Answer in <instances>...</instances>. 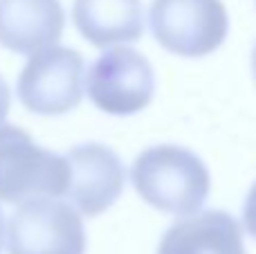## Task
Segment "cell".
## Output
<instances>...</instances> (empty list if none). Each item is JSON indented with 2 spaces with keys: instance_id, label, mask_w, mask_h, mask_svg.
Wrapping results in <instances>:
<instances>
[{
  "instance_id": "obj_1",
  "label": "cell",
  "mask_w": 256,
  "mask_h": 254,
  "mask_svg": "<svg viewBox=\"0 0 256 254\" xmlns=\"http://www.w3.org/2000/svg\"><path fill=\"white\" fill-rule=\"evenodd\" d=\"M130 178L135 192L150 207L173 216L196 214L212 189L204 162L176 144H158L142 151Z\"/></svg>"
},
{
  "instance_id": "obj_2",
  "label": "cell",
  "mask_w": 256,
  "mask_h": 254,
  "mask_svg": "<svg viewBox=\"0 0 256 254\" xmlns=\"http://www.w3.org/2000/svg\"><path fill=\"white\" fill-rule=\"evenodd\" d=\"M68 162L38 146L30 133L12 124L0 126V200L9 205L32 198L66 196Z\"/></svg>"
},
{
  "instance_id": "obj_3",
  "label": "cell",
  "mask_w": 256,
  "mask_h": 254,
  "mask_svg": "<svg viewBox=\"0 0 256 254\" xmlns=\"http://www.w3.org/2000/svg\"><path fill=\"white\" fill-rule=\"evenodd\" d=\"M150 32L164 50L196 58L220 48L230 18L222 0H153Z\"/></svg>"
},
{
  "instance_id": "obj_4",
  "label": "cell",
  "mask_w": 256,
  "mask_h": 254,
  "mask_svg": "<svg viewBox=\"0 0 256 254\" xmlns=\"http://www.w3.org/2000/svg\"><path fill=\"white\" fill-rule=\"evenodd\" d=\"M84 56L76 50L50 45L32 54L18 74V99L36 115H63L84 99Z\"/></svg>"
},
{
  "instance_id": "obj_5",
  "label": "cell",
  "mask_w": 256,
  "mask_h": 254,
  "mask_svg": "<svg viewBox=\"0 0 256 254\" xmlns=\"http://www.w3.org/2000/svg\"><path fill=\"white\" fill-rule=\"evenodd\" d=\"M9 254H86V230L70 205L50 198L25 200L9 218Z\"/></svg>"
},
{
  "instance_id": "obj_6",
  "label": "cell",
  "mask_w": 256,
  "mask_h": 254,
  "mask_svg": "<svg viewBox=\"0 0 256 254\" xmlns=\"http://www.w3.org/2000/svg\"><path fill=\"white\" fill-rule=\"evenodd\" d=\"M153 92V68L144 54L130 48L108 50L90 66L88 94L94 106L108 115H135L148 106Z\"/></svg>"
},
{
  "instance_id": "obj_7",
  "label": "cell",
  "mask_w": 256,
  "mask_h": 254,
  "mask_svg": "<svg viewBox=\"0 0 256 254\" xmlns=\"http://www.w3.org/2000/svg\"><path fill=\"white\" fill-rule=\"evenodd\" d=\"M68 189L66 196L79 207L81 214L97 216L106 212L124 192V164L104 144H81L66 156Z\"/></svg>"
},
{
  "instance_id": "obj_8",
  "label": "cell",
  "mask_w": 256,
  "mask_h": 254,
  "mask_svg": "<svg viewBox=\"0 0 256 254\" xmlns=\"http://www.w3.org/2000/svg\"><path fill=\"white\" fill-rule=\"evenodd\" d=\"M66 27L58 0H0V45L16 54H34L54 45Z\"/></svg>"
},
{
  "instance_id": "obj_9",
  "label": "cell",
  "mask_w": 256,
  "mask_h": 254,
  "mask_svg": "<svg viewBox=\"0 0 256 254\" xmlns=\"http://www.w3.org/2000/svg\"><path fill=\"white\" fill-rule=\"evenodd\" d=\"M158 254H245L243 228L227 212L189 214L164 232Z\"/></svg>"
},
{
  "instance_id": "obj_10",
  "label": "cell",
  "mask_w": 256,
  "mask_h": 254,
  "mask_svg": "<svg viewBox=\"0 0 256 254\" xmlns=\"http://www.w3.org/2000/svg\"><path fill=\"white\" fill-rule=\"evenodd\" d=\"M72 18L79 34L94 48L140 40L144 34L140 0H74Z\"/></svg>"
},
{
  "instance_id": "obj_11",
  "label": "cell",
  "mask_w": 256,
  "mask_h": 254,
  "mask_svg": "<svg viewBox=\"0 0 256 254\" xmlns=\"http://www.w3.org/2000/svg\"><path fill=\"white\" fill-rule=\"evenodd\" d=\"M243 223H245V228H248V232L256 238V182H254V187L250 189L248 200H245V207H243Z\"/></svg>"
},
{
  "instance_id": "obj_12",
  "label": "cell",
  "mask_w": 256,
  "mask_h": 254,
  "mask_svg": "<svg viewBox=\"0 0 256 254\" xmlns=\"http://www.w3.org/2000/svg\"><path fill=\"white\" fill-rule=\"evenodd\" d=\"M9 104H12V94H9V88H7V84H4V79L0 76V124L4 122V117H7V112H9Z\"/></svg>"
},
{
  "instance_id": "obj_13",
  "label": "cell",
  "mask_w": 256,
  "mask_h": 254,
  "mask_svg": "<svg viewBox=\"0 0 256 254\" xmlns=\"http://www.w3.org/2000/svg\"><path fill=\"white\" fill-rule=\"evenodd\" d=\"M2 243H4V216L0 210V252H2Z\"/></svg>"
},
{
  "instance_id": "obj_14",
  "label": "cell",
  "mask_w": 256,
  "mask_h": 254,
  "mask_svg": "<svg viewBox=\"0 0 256 254\" xmlns=\"http://www.w3.org/2000/svg\"><path fill=\"white\" fill-rule=\"evenodd\" d=\"M252 70H254V81H256V45H254V52H252Z\"/></svg>"
}]
</instances>
